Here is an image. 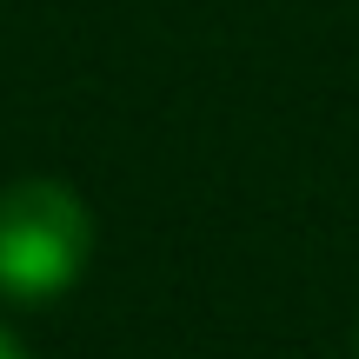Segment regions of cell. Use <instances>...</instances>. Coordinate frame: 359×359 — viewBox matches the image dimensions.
<instances>
[{"label":"cell","mask_w":359,"mask_h":359,"mask_svg":"<svg viewBox=\"0 0 359 359\" xmlns=\"http://www.w3.org/2000/svg\"><path fill=\"white\" fill-rule=\"evenodd\" d=\"M93 219L60 180H13L0 193V293L53 299L87 266Z\"/></svg>","instance_id":"obj_1"},{"label":"cell","mask_w":359,"mask_h":359,"mask_svg":"<svg viewBox=\"0 0 359 359\" xmlns=\"http://www.w3.org/2000/svg\"><path fill=\"white\" fill-rule=\"evenodd\" d=\"M0 359H27V353H20V346H13V339H7V333H0Z\"/></svg>","instance_id":"obj_2"}]
</instances>
